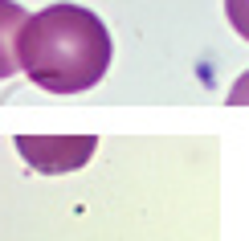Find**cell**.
I'll return each instance as SVG.
<instances>
[{
	"instance_id": "5",
	"label": "cell",
	"mask_w": 249,
	"mask_h": 241,
	"mask_svg": "<svg viewBox=\"0 0 249 241\" xmlns=\"http://www.w3.org/2000/svg\"><path fill=\"white\" fill-rule=\"evenodd\" d=\"M229 102H233V107H249V70L237 78V86L229 90Z\"/></svg>"
},
{
	"instance_id": "4",
	"label": "cell",
	"mask_w": 249,
	"mask_h": 241,
	"mask_svg": "<svg viewBox=\"0 0 249 241\" xmlns=\"http://www.w3.org/2000/svg\"><path fill=\"white\" fill-rule=\"evenodd\" d=\"M225 17H229V25L249 41V0H225Z\"/></svg>"
},
{
	"instance_id": "3",
	"label": "cell",
	"mask_w": 249,
	"mask_h": 241,
	"mask_svg": "<svg viewBox=\"0 0 249 241\" xmlns=\"http://www.w3.org/2000/svg\"><path fill=\"white\" fill-rule=\"evenodd\" d=\"M29 20V13L13 0H0V82L13 78L20 70V57H17V37H20V25Z\"/></svg>"
},
{
	"instance_id": "2",
	"label": "cell",
	"mask_w": 249,
	"mask_h": 241,
	"mask_svg": "<svg viewBox=\"0 0 249 241\" xmlns=\"http://www.w3.org/2000/svg\"><path fill=\"white\" fill-rule=\"evenodd\" d=\"M17 148L25 151V160H33L41 172H66V167H78L90 160V151H94V135H82V139H29V135H20Z\"/></svg>"
},
{
	"instance_id": "1",
	"label": "cell",
	"mask_w": 249,
	"mask_h": 241,
	"mask_svg": "<svg viewBox=\"0 0 249 241\" xmlns=\"http://www.w3.org/2000/svg\"><path fill=\"white\" fill-rule=\"evenodd\" d=\"M17 57L29 82L49 94H82L110 66V33L82 4H49L20 25Z\"/></svg>"
}]
</instances>
